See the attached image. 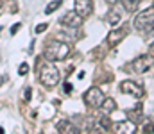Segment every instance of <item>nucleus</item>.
Returning a JSON list of instances; mask_svg holds the SVG:
<instances>
[{
  "mask_svg": "<svg viewBox=\"0 0 154 134\" xmlns=\"http://www.w3.org/2000/svg\"><path fill=\"white\" fill-rule=\"evenodd\" d=\"M47 27H48L47 23H39L38 27H36V34H41L43 31H47Z\"/></svg>",
  "mask_w": 154,
  "mask_h": 134,
  "instance_id": "6ab92c4d",
  "label": "nucleus"
},
{
  "mask_svg": "<svg viewBox=\"0 0 154 134\" xmlns=\"http://www.w3.org/2000/svg\"><path fill=\"white\" fill-rule=\"evenodd\" d=\"M61 4H63L61 0H54V2H50V4L45 7V14H50V13H54V11H56V9L61 5Z\"/></svg>",
  "mask_w": 154,
  "mask_h": 134,
  "instance_id": "f3484780",
  "label": "nucleus"
},
{
  "mask_svg": "<svg viewBox=\"0 0 154 134\" xmlns=\"http://www.w3.org/2000/svg\"><path fill=\"white\" fill-rule=\"evenodd\" d=\"M2 82H4V79H0V84H2Z\"/></svg>",
  "mask_w": 154,
  "mask_h": 134,
  "instance_id": "bb28decb",
  "label": "nucleus"
},
{
  "mask_svg": "<svg viewBox=\"0 0 154 134\" xmlns=\"http://www.w3.org/2000/svg\"><path fill=\"white\" fill-rule=\"evenodd\" d=\"M127 116H129L134 124H140V122L143 120V107H142V104H138L134 109H129V111H127Z\"/></svg>",
  "mask_w": 154,
  "mask_h": 134,
  "instance_id": "f8f14e48",
  "label": "nucleus"
},
{
  "mask_svg": "<svg viewBox=\"0 0 154 134\" xmlns=\"http://www.w3.org/2000/svg\"><path fill=\"white\" fill-rule=\"evenodd\" d=\"M82 22H84V18H82L77 11H68V13L61 18V23H63V25H66V27H72V29L81 27V25H82Z\"/></svg>",
  "mask_w": 154,
  "mask_h": 134,
  "instance_id": "0eeeda50",
  "label": "nucleus"
},
{
  "mask_svg": "<svg viewBox=\"0 0 154 134\" xmlns=\"http://www.w3.org/2000/svg\"><path fill=\"white\" fill-rule=\"evenodd\" d=\"M63 88H65V91H66V93H70V91H72V86H70V84H68V82H66V84H65V86H63Z\"/></svg>",
  "mask_w": 154,
  "mask_h": 134,
  "instance_id": "5701e85b",
  "label": "nucleus"
},
{
  "mask_svg": "<svg viewBox=\"0 0 154 134\" xmlns=\"http://www.w3.org/2000/svg\"><path fill=\"white\" fill-rule=\"evenodd\" d=\"M116 109V104L113 98H104V102H102V111L106 113V115H109V113H113Z\"/></svg>",
  "mask_w": 154,
  "mask_h": 134,
  "instance_id": "2eb2a0df",
  "label": "nucleus"
},
{
  "mask_svg": "<svg viewBox=\"0 0 154 134\" xmlns=\"http://www.w3.org/2000/svg\"><path fill=\"white\" fill-rule=\"evenodd\" d=\"M91 131H102V133H108V131H111V122H109L108 118H99V120L95 122V125L91 127Z\"/></svg>",
  "mask_w": 154,
  "mask_h": 134,
  "instance_id": "ddd939ff",
  "label": "nucleus"
},
{
  "mask_svg": "<svg viewBox=\"0 0 154 134\" xmlns=\"http://www.w3.org/2000/svg\"><path fill=\"white\" fill-rule=\"evenodd\" d=\"M20 29V23H16V25H13L11 27V34H16V31Z\"/></svg>",
  "mask_w": 154,
  "mask_h": 134,
  "instance_id": "412c9836",
  "label": "nucleus"
},
{
  "mask_svg": "<svg viewBox=\"0 0 154 134\" xmlns=\"http://www.w3.org/2000/svg\"><path fill=\"white\" fill-rule=\"evenodd\" d=\"M57 131L59 133H65V134H79V127L74 125V122H70V120H61V122H57Z\"/></svg>",
  "mask_w": 154,
  "mask_h": 134,
  "instance_id": "9d476101",
  "label": "nucleus"
},
{
  "mask_svg": "<svg viewBox=\"0 0 154 134\" xmlns=\"http://www.w3.org/2000/svg\"><path fill=\"white\" fill-rule=\"evenodd\" d=\"M75 11L82 18L91 16V13H93V2L91 0H75Z\"/></svg>",
  "mask_w": 154,
  "mask_h": 134,
  "instance_id": "1a4fd4ad",
  "label": "nucleus"
},
{
  "mask_svg": "<svg viewBox=\"0 0 154 134\" xmlns=\"http://www.w3.org/2000/svg\"><path fill=\"white\" fill-rule=\"evenodd\" d=\"M122 4H124V9H125L127 13H134V11L138 9L140 0H122Z\"/></svg>",
  "mask_w": 154,
  "mask_h": 134,
  "instance_id": "dca6fc26",
  "label": "nucleus"
},
{
  "mask_svg": "<svg viewBox=\"0 0 154 134\" xmlns=\"http://www.w3.org/2000/svg\"><path fill=\"white\" fill-rule=\"evenodd\" d=\"M27 72H29V64H27V63L20 64V68H18V73H20V75H25Z\"/></svg>",
  "mask_w": 154,
  "mask_h": 134,
  "instance_id": "a211bd4d",
  "label": "nucleus"
},
{
  "mask_svg": "<svg viewBox=\"0 0 154 134\" xmlns=\"http://www.w3.org/2000/svg\"><path fill=\"white\" fill-rule=\"evenodd\" d=\"M125 36H127V27L113 29V31L108 34V40H106V43L109 45V46H116V45L120 43V41H122Z\"/></svg>",
  "mask_w": 154,
  "mask_h": 134,
  "instance_id": "6e6552de",
  "label": "nucleus"
},
{
  "mask_svg": "<svg viewBox=\"0 0 154 134\" xmlns=\"http://www.w3.org/2000/svg\"><path fill=\"white\" fill-rule=\"evenodd\" d=\"M109 5H115V4H118V2H122V0H106Z\"/></svg>",
  "mask_w": 154,
  "mask_h": 134,
  "instance_id": "b1692460",
  "label": "nucleus"
},
{
  "mask_svg": "<svg viewBox=\"0 0 154 134\" xmlns=\"http://www.w3.org/2000/svg\"><path fill=\"white\" fill-rule=\"evenodd\" d=\"M115 131L116 133H136V124L133 122V120H127V122H120V124H116L115 125Z\"/></svg>",
  "mask_w": 154,
  "mask_h": 134,
  "instance_id": "9b49d317",
  "label": "nucleus"
},
{
  "mask_svg": "<svg viewBox=\"0 0 154 134\" xmlns=\"http://www.w3.org/2000/svg\"><path fill=\"white\" fill-rule=\"evenodd\" d=\"M31 95H32V93H31V88H27V91H25V100H29Z\"/></svg>",
  "mask_w": 154,
  "mask_h": 134,
  "instance_id": "4be33fe9",
  "label": "nucleus"
},
{
  "mask_svg": "<svg viewBox=\"0 0 154 134\" xmlns=\"http://www.w3.org/2000/svg\"><path fill=\"white\" fill-rule=\"evenodd\" d=\"M2 5H4V2H2V0H0V9H2Z\"/></svg>",
  "mask_w": 154,
  "mask_h": 134,
  "instance_id": "393cba45",
  "label": "nucleus"
},
{
  "mask_svg": "<svg viewBox=\"0 0 154 134\" xmlns=\"http://www.w3.org/2000/svg\"><path fill=\"white\" fill-rule=\"evenodd\" d=\"M152 66H154V57L151 54H149V55H140V57H136V59L133 61V64H131L133 72H136V73H145V72H149Z\"/></svg>",
  "mask_w": 154,
  "mask_h": 134,
  "instance_id": "39448f33",
  "label": "nucleus"
},
{
  "mask_svg": "<svg viewBox=\"0 0 154 134\" xmlns=\"http://www.w3.org/2000/svg\"><path fill=\"white\" fill-rule=\"evenodd\" d=\"M134 27L140 32H152L154 31V5L149 9H145L143 13H140L134 20Z\"/></svg>",
  "mask_w": 154,
  "mask_h": 134,
  "instance_id": "7ed1b4c3",
  "label": "nucleus"
},
{
  "mask_svg": "<svg viewBox=\"0 0 154 134\" xmlns=\"http://www.w3.org/2000/svg\"><path fill=\"white\" fill-rule=\"evenodd\" d=\"M0 32H2V31H0Z\"/></svg>",
  "mask_w": 154,
  "mask_h": 134,
  "instance_id": "cd10ccee",
  "label": "nucleus"
},
{
  "mask_svg": "<svg viewBox=\"0 0 154 134\" xmlns=\"http://www.w3.org/2000/svg\"><path fill=\"white\" fill-rule=\"evenodd\" d=\"M104 20H106V23H109V25H116V23L120 22V11L115 9V7L109 9V11L106 13V18H104Z\"/></svg>",
  "mask_w": 154,
  "mask_h": 134,
  "instance_id": "4468645a",
  "label": "nucleus"
},
{
  "mask_svg": "<svg viewBox=\"0 0 154 134\" xmlns=\"http://www.w3.org/2000/svg\"><path fill=\"white\" fill-rule=\"evenodd\" d=\"M143 133H154V124H149V125H143Z\"/></svg>",
  "mask_w": 154,
  "mask_h": 134,
  "instance_id": "aec40b11",
  "label": "nucleus"
},
{
  "mask_svg": "<svg viewBox=\"0 0 154 134\" xmlns=\"http://www.w3.org/2000/svg\"><path fill=\"white\" fill-rule=\"evenodd\" d=\"M120 91L122 93H125V95H131V97H134V98H142L143 97V89L142 86H138L136 82H133V81H122L120 82Z\"/></svg>",
  "mask_w": 154,
  "mask_h": 134,
  "instance_id": "423d86ee",
  "label": "nucleus"
},
{
  "mask_svg": "<svg viewBox=\"0 0 154 134\" xmlns=\"http://www.w3.org/2000/svg\"><path fill=\"white\" fill-rule=\"evenodd\" d=\"M82 98H84V102H86L88 107L97 109V107H102V102H104L106 97H104V93L99 88H90L84 95H82Z\"/></svg>",
  "mask_w": 154,
  "mask_h": 134,
  "instance_id": "20e7f679",
  "label": "nucleus"
},
{
  "mask_svg": "<svg viewBox=\"0 0 154 134\" xmlns=\"http://www.w3.org/2000/svg\"><path fill=\"white\" fill-rule=\"evenodd\" d=\"M70 54V46L63 41H52L45 48V59L47 61H63Z\"/></svg>",
  "mask_w": 154,
  "mask_h": 134,
  "instance_id": "f257e3e1",
  "label": "nucleus"
},
{
  "mask_svg": "<svg viewBox=\"0 0 154 134\" xmlns=\"http://www.w3.org/2000/svg\"><path fill=\"white\" fill-rule=\"evenodd\" d=\"M39 82H41L43 86H47V88L57 86V82H59V70H57L52 63L43 64L41 70H39Z\"/></svg>",
  "mask_w": 154,
  "mask_h": 134,
  "instance_id": "f03ea898",
  "label": "nucleus"
},
{
  "mask_svg": "<svg viewBox=\"0 0 154 134\" xmlns=\"http://www.w3.org/2000/svg\"><path fill=\"white\" fill-rule=\"evenodd\" d=\"M2 133H4V129H2V127H0V134H2Z\"/></svg>",
  "mask_w": 154,
  "mask_h": 134,
  "instance_id": "a878e982",
  "label": "nucleus"
}]
</instances>
